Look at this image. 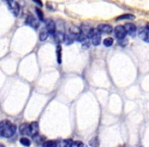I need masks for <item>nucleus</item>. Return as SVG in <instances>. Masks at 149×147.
I'll return each mask as SVG.
<instances>
[{"label": "nucleus", "mask_w": 149, "mask_h": 147, "mask_svg": "<svg viewBox=\"0 0 149 147\" xmlns=\"http://www.w3.org/2000/svg\"><path fill=\"white\" fill-rule=\"evenodd\" d=\"M33 1H34L35 3H37V4H38L40 7H42V6H43V3H42L41 0H33Z\"/></svg>", "instance_id": "nucleus-24"}, {"label": "nucleus", "mask_w": 149, "mask_h": 147, "mask_svg": "<svg viewBox=\"0 0 149 147\" xmlns=\"http://www.w3.org/2000/svg\"><path fill=\"white\" fill-rule=\"evenodd\" d=\"M19 142H20V144L24 145V146H27V147H29V145H31V140L27 139V138H25V137H22V138H20Z\"/></svg>", "instance_id": "nucleus-18"}, {"label": "nucleus", "mask_w": 149, "mask_h": 147, "mask_svg": "<svg viewBox=\"0 0 149 147\" xmlns=\"http://www.w3.org/2000/svg\"><path fill=\"white\" fill-rule=\"evenodd\" d=\"M119 44H120L122 47H124L128 44V41L126 39H121V40H119Z\"/></svg>", "instance_id": "nucleus-23"}, {"label": "nucleus", "mask_w": 149, "mask_h": 147, "mask_svg": "<svg viewBox=\"0 0 149 147\" xmlns=\"http://www.w3.org/2000/svg\"><path fill=\"white\" fill-rule=\"evenodd\" d=\"M54 38H55V40L58 43H61V42H65L66 35L63 31H58V30H56L55 34H54Z\"/></svg>", "instance_id": "nucleus-9"}, {"label": "nucleus", "mask_w": 149, "mask_h": 147, "mask_svg": "<svg viewBox=\"0 0 149 147\" xmlns=\"http://www.w3.org/2000/svg\"><path fill=\"white\" fill-rule=\"evenodd\" d=\"M25 24H27V26H29V27H31V28H34V29H38L39 26H40L38 20H37L36 17H33V15H29V17H27Z\"/></svg>", "instance_id": "nucleus-7"}, {"label": "nucleus", "mask_w": 149, "mask_h": 147, "mask_svg": "<svg viewBox=\"0 0 149 147\" xmlns=\"http://www.w3.org/2000/svg\"><path fill=\"white\" fill-rule=\"evenodd\" d=\"M33 139H34L35 143H37V144H43L44 142H45V137L44 136H41V135H35V136H33Z\"/></svg>", "instance_id": "nucleus-15"}, {"label": "nucleus", "mask_w": 149, "mask_h": 147, "mask_svg": "<svg viewBox=\"0 0 149 147\" xmlns=\"http://www.w3.org/2000/svg\"><path fill=\"white\" fill-rule=\"evenodd\" d=\"M73 142L72 140L70 139H65V140H61L58 142V146L59 147H73Z\"/></svg>", "instance_id": "nucleus-13"}, {"label": "nucleus", "mask_w": 149, "mask_h": 147, "mask_svg": "<svg viewBox=\"0 0 149 147\" xmlns=\"http://www.w3.org/2000/svg\"><path fill=\"white\" fill-rule=\"evenodd\" d=\"M16 132V126L10 121L0 122V135L4 138H10Z\"/></svg>", "instance_id": "nucleus-1"}, {"label": "nucleus", "mask_w": 149, "mask_h": 147, "mask_svg": "<svg viewBox=\"0 0 149 147\" xmlns=\"http://www.w3.org/2000/svg\"><path fill=\"white\" fill-rule=\"evenodd\" d=\"M39 131H40V126L38 122H33L29 124V136L39 134Z\"/></svg>", "instance_id": "nucleus-8"}, {"label": "nucleus", "mask_w": 149, "mask_h": 147, "mask_svg": "<svg viewBox=\"0 0 149 147\" xmlns=\"http://www.w3.org/2000/svg\"><path fill=\"white\" fill-rule=\"evenodd\" d=\"M124 27H125L126 31H127V33L129 35H134L135 33H136V31H137L136 26H135L134 24H131V23H127Z\"/></svg>", "instance_id": "nucleus-11"}, {"label": "nucleus", "mask_w": 149, "mask_h": 147, "mask_svg": "<svg viewBox=\"0 0 149 147\" xmlns=\"http://www.w3.org/2000/svg\"><path fill=\"white\" fill-rule=\"evenodd\" d=\"M138 36L140 37V39L143 40L146 43H149V27H142L138 31Z\"/></svg>", "instance_id": "nucleus-4"}, {"label": "nucleus", "mask_w": 149, "mask_h": 147, "mask_svg": "<svg viewBox=\"0 0 149 147\" xmlns=\"http://www.w3.org/2000/svg\"><path fill=\"white\" fill-rule=\"evenodd\" d=\"M45 26H46L47 31L49 32V34L54 35L56 32V23L53 20H47L45 21Z\"/></svg>", "instance_id": "nucleus-6"}, {"label": "nucleus", "mask_w": 149, "mask_h": 147, "mask_svg": "<svg viewBox=\"0 0 149 147\" xmlns=\"http://www.w3.org/2000/svg\"><path fill=\"white\" fill-rule=\"evenodd\" d=\"M97 29L99 30V32L106 33V34H110V33H112V31H113V28H112L110 24H99V27H97Z\"/></svg>", "instance_id": "nucleus-10"}, {"label": "nucleus", "mask_w": 149, "mask_h": 147, "mask_svg": "<svg viewBox=\"0 0 149 147\" xmlns=\"http://www.w3.org/2000/svg\"><path fill=\"white\" fill-rule=\"evenodd\" d=\"M43 147H58V141L55 140H47L43 143Z\"/></svg>", "instance_id": "nucleus-14"}, {"label": "nucleus", "mask_w": 149, "mask_h": 147, "mask_svg": "<svg viewBox=\"0 0 149 147\" xmlns=\"http://www.w3.org/2000/svg\"><path fill=\"white\" fill-rule=\"evenodd\" d=\"M36 12H37V15L39 17V20L44 21V13L42 12V10L40 9V8H36Z\"/></svg>", "instance_id": "nucleus-21"}, {"label": "nucleus", "mask_w": 149, "mask_h": 147, "mask_svg": "<svg viewBox=\"0 0 149 147\" xmlns=\"http://www.w3.org/2000/svg\"><path fill=\"white\" fill-rule=\"evenodd\" d=\"M73 147H84V145L80 141H75V142H73Z\"/></svg>", "instance_id": "nucleus-22"}, {"label": "nucleus", "mask_w": 149, "mask_h": 147, "mask_svg": "<svg viewBox=\"0 0 149 147\" xmlns=\"http://www.w3.org/2000/svg\"><path fill=\"white\" fill-rule=\"evenodd\" d=\"M57 60L58 64H61V46L58 45L57 46Z\"/></svg>", "instance_id": "nucleus-20"}, {"label": "nucleus", "mask_w": 149, "mask_h": 147, "mask_svg": "<svg viewBox=\"0 0 149 147\" xmlns=\"http://www.w3.org/2000/svg\"><path fill=\"white\" fill-rule=\"evenodd\" d=\"M0 147H5V146L3 144H0Z\"/></svg>", "instance_id": "nucleus-25"}, {"label": "nucleus", "mask_w": 149, "mask_h": 147, "mask_svg": "<svg viewBox=\"0 0 149 147\" xmlns=\"http://www.w3.org/2000/svg\"><path fill=\"white\" fill-rule=\"evenodd\" d=\"M115 36L118 40L121 39H125L126 35H127V31H126L125 27L124 26H117L115 28Z\"/></svg>", "instance_id": "nucleus-3"}, {"label": "nucleus", "mask_w": 149, "mask_h": 147, "mask_svg": "<svg viewBox=\"0 0 149 147\" xmlns=\"http://www.w3.org/2000/svg\"><path fill=\"white\" fill-rule=\"evenodd\" d=\"M90 40H91V43L94 46H97V45L101 44V33H99V29H94V33L91 36V38H90Z\"/></svg>", "instance_id": "nucleus-5"}, {"label": "nucleus", "mask_w": 149, "mask_h": 147, "mask_svg": "<svg viewBox=\"0 0 149 147\" xmlns=\"http://www.w3.org/2000/svg\"><path fill=\"white\" fill-rule=\"evenodd\" d=\"M6 3L8 4V7L10 8L13 15L17 17L19 13V10H20V6H19L18 3H17L16 1H14V0H6Z\"/></svg>", "instance_id": "nucleus-2"}, {"label": "nucleus", "mask_w": 149, "mask_h": 147, "mask_svg": "<svg viewBox=\"0 0 149 147\" xmlns=\"http://www.w3.org/2000/svg\"><path fill=\"white\" fill-rule=\"evenodd\" d=\"M48 36H49L48 31H46V30H43V31H41V33H40V36H39V38H40V41H41V42L46 41L47 38H48Z\"/></svg>", "instance_id": "nucleus-16"}, {"label": "nucleus", "mask_w": 149, "mask_h": 147, "mask_svg": "<svg viewBox=\"0 0 149 147\" xmlns=\"http://www.w3.org/2000/svg\"><path fill=\"white\" fill-rule=\"evenodd\" d=\"M19 132L22 135H29V124L24 122L22 125L19 126Z\"/></svg>", "instance_id": "nucleus-12"}, {"label": "nucleus", "mask_w": 149, "mask_h": 147, "mask_svg": "<svg viewBox=\"0 0 149 147\" xmlns=\"http://www.w3.org/2000/svg\"><path fill=\"white\" fill-rule=\"evenodd\" d=\"M135 17L133 15H130V13H126V15H122L117 19L118 21H121V20H134Z\"/></svg>", "instance_id": "nucleus-17"}, {"label": "nucleus", "mask_w": 149, "mask_h": 147, "mask_svg": "<svg viewBox=\"0 0 149 147\" xmlns=\"http://www.w3.org/2000/svg\"><path fill=\"white\" fill-rule=\"evenodd\" d=\"M103 44L106 47H111L114 44V40L113 38H107V39L103 40Z\"/></svg>", "instance_id": "nucleus-19"}]
</instances>
